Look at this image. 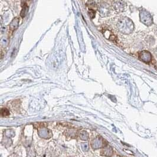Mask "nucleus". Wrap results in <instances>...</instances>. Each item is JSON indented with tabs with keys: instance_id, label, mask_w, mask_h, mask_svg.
Returning <instances> with one entry per match:
<instances>
[{
	"instance_id": "obj_1",
	"label": "nucleus",
	"mask_w": 157,
	"mask_h": 157,
	"mask_svg": "<svg viewBox=\"0 0 157 157\" xmlns=\"http://www.w3.org/2000/svg\"><path fill=\"white\" fill-rule=\"evenodd\" d=\"M9 110L6 108H2L1 109V115L2 116H7L9 115Z\"/></svg>"
},
{
	"instance_id": "obj_2",
	"label": "nucleus",
	"mask_w": 157,
	"mask_h": 157,
	"mask_svg": "<svg viewBox=\"0 0 157 157\" xmlns=\"http://www.w3.org/2000/svg\"><path fill=\"white\" fill-rule=\"evenodd\" d=\"M27 8H28V7H27L26 4H24L23 8H22V10L21 12V16L22 17H24L25 15V14H25L26 13L25 11L27 10Z\"/></svg>"
}]
</instances>
